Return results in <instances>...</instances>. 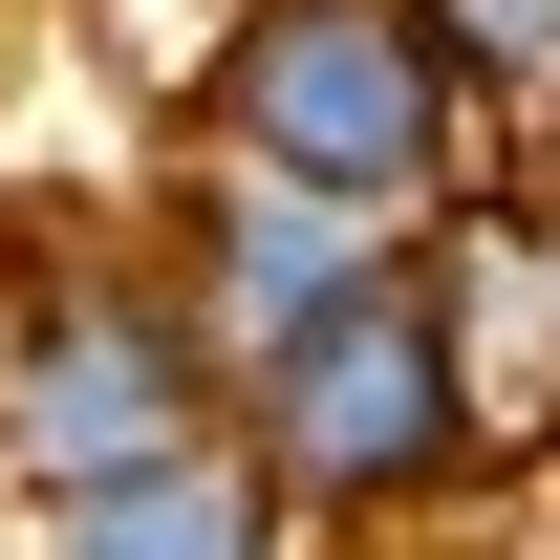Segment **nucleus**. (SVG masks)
Returning <instances> with one entry per match:
<instances>
[{
	"label": "nucleus",
	"instance_id": "obj_8",
	"mask_svg": "<svg viewBox=\"0 0 560 560\" xmlns=\"http://www.w3.org/2000/svg\"><path fill=\"white\" fill-rule=\"evenodd\" d=\"M302 560H410V539H302Z\"/></svg>",
	"mask_w": 560,
	"mask_h": 560
},
{
	"label": "nucleus",
	"instance_id": "obj_3",
	"mask_svg": "<svg viewBox=\"0 0 560 560\" xmlns=\"http://www.w3.org/2000/svg\"><path fill=\"white\" fill-rule=\"evenodd\" d=\"M237 431V366L195 346L173 259H22L0 280V495H86Z\"/></svg>",
	"mask_w": 560,
	"mask_h": 560
},
{
	"label": "nucleus",
	"instance_id": "obj_6",
	"mask_svg": "<svg viewBox=\"0 0 560 560\" xmlns=\"http://www.w3.org/2000/svg\"><path fill=\"white\" fill-rule=\"evenodd\" d=\"M431 44L475 66V108H539L560 130V0H431Z\"/></svg>",
	"mask_w": 560,
	"mask_h": 560
},
{
	"label": "nucleus",
	"instance_id": "obj_5",
	"mask_svg": "<svg viewBox=\"0 0 560 560\" xmlns=\"http://www.w3.org/2000/svg\"><path fill=\"white\" fill-rule=\"evenodd\" d=\"M22 560H302V495L259 475V431H195V453H151V475L22 495Z\"/></svg>",
	"mask_w": 560,
	"mask_h": 560
},
{
	"label": "nucleus",
	"instance_id": "obj_4",
	"mask_svg": "<svg viewBox=\"0 0 560 560\" xmlns=\"http://www.w3.org/2000/svg\"><path fill=\"white\" fill-rule=\"evenodd\" d=\"M151 259H173V302H195L215 366H259V346H302V324L388 259V215H346V195H302V173H259V151L195 130V195H173V237H151Z\"/></svg>",
	"mask_w": 560,
	"mask_h": 560
},
{
	"label": "nucleus",
	"instance_id": "obj_2",
	"mask_svg": "<svg viewBox=\"0 0 560 560\" xmlns=\"http://www.w3.org/2000/svg\"><path fill=\"white\" fill-rule=\"evenodd\" d=\"M195 130L302 173V195H346V215H388V237H431L495 173V108L431 44V0H237V44L195 66Z\"/></svg>",
	"mask_w": 560,
	"mask_h": 560
},
{
	"label": "nucleus",
	"instance_id": "obj_9",
	"mask_svg": "<svg viewBox=\"0 0 560 560\" xmlns=\"http://www.w3.org/2000/svg\"><path fill=\"white\" fill-rule=\"evenodd\" d=\"M0 560H22V539H0Z\"/></svg>",
	"mask_w": 560,
	"mask_h": 560
},
{
	"label": "nucleus",
	"instance_id": "obj_7",
	"mask_svg": "<svg viewBox=\"0 0 560 560\" xmlns=\"http://www.w3.org/2000/svg\"><path fill=\"white\" fill-rule=\"evenodd\" d=\"M517 280H539V324H560V173H539V215H517Z\"/></svg>",
	"mask_w": 560,
	"mask_h": 560
},
{
	"label": "nucleus",
	"instance_id": "obj_1",
	"mask_svg": "<svg viewBox=\"0 0 560 560\" xmlns=\"http://www.w3.org/2000/svg\"><path fill=\"white\" fill-rule=\"evenodd\" d=\"M237 431L259 475L302 495V539H431L495 495V366H475V195L388 237V259L302 324V346L237 366Z\"/></svg>",
	"mask_w": 560,
	"mask_h": 560
}]
</instances>
